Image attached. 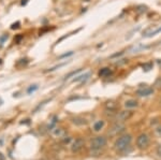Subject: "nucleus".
Listing matches in <instances>:
<instances>
[{"mask_svg":"<svg viewBox=\"0 0 161 160\" xmlns=\"http://www.w3.org/2000/svg\"><path fill=\"white\" fill-rule=\"evenodd\" d=\"M131 141H132V137L131 134H124L121 137H119L115 142V148L118 152H124L125 150H127V147L130 146Z\"/></svg>","mask_w":161,"mask_h":160,"instance_id":"obj_1","label":"nucleus"},{"mask_svg":"<svg viewBox=\"0 0 161 160\" xmlns=\"http://www.w3.org/2000/svg\"><path fill=\"white\" fill-rule=\"evenodd\" d=\"M107 141L106 138L102 137V135H98V137L94 138L90 142V148H91L92 152H99L103 148V147L106 145Z\"/></svg>","mask_w":161,"mask_h":160,"instance_id":"obj_2","label":"nucleus"},{"mask_svg":"<svg viewBox=\"0 0 161 160\" xmlns=\"http://www.w3.org/2000/svg\"><path fill=\"white\" fill-rule=\"evenodd\" d=\"M149 145V137L146 133L140 134L136 139V146L140 148V150H144Z\"/></svg>","mask_w":161,"mask_h":160,"instance_id":"obj_3","label":"nucleus"},{"mask_svg":"<svg viewBox=\"0 0 161 160\" xmlns=\"http://www.w3.org/2000/svg\"><path fill=\"white\" fill-rule=\"evenodd\" d=\"M126 129V126L123 124V123H120V121H117L115 124L113 125L111 127V129L109 130V134L110 135H118L120 134L121 132H124Z\"/></svg>","mask_w":161,"mask_h":160,"instance_id":"obj_4","label":"nucleus"},{"mask_svg":"<svg viewBox=\"0 0 161 160\" xmlns=\"http://www.w3.org/2000/svg\"><path fill=\"white\" fill-rule=\"evenodd\" d=\"M133 115V112L131 111H128V110H125V111H120L116 114L115 116V119L117 121H120V123H123V121H126L130 119Z\"/></svg>","mask_w":161,"mask_h":160,"instance_id":"obj_5","label":"nucleus"},{"mask_svg":"<svg viewBox=\"0 0 161 160\" xmlns=\"http://www.w3.org/2000/svg\"><path fill=\"white\" fill-rule=\"evenodd\" d=\"M153 93H154V89L151 87H148V86L141 87L136 90V95L140 96V97H147V96L153 95Z\"/></svg>","mask_w":161,"mask_h":160,"instance_id":"obj_6","label":"nucleus"},{"mask_svg":"<svg viewBox=\"0 0 161 160\" xmlns=\"http://www.w3.org/2000/svg\"><path fill=\"white\" fill-rule=\"evenodd\" d=\"M84 140L82 139V138H77L76 140H75L74 142H73V144H72V152L73 153H79V150H82L83 147H84Z\"/></svg>","mask_w":161,"mask_h":160,"instance_id":"obj_7","label":"nucleus"},{"mask_svg":"<svg viewBox=\"0 0 161 160\" xmlns=\"http://www.w3.org/2000/svg\"><path fill=\"white\" fill-rule=\"evenodd\" d=\"M112 74V70L110 68H102V69L99 71V76L100 78H107Z\"/></svg>","mask_w":161,"mask_h":160,"instance_id":"obj_8","label":"nucleus"},{"mask_svg":"<svg viewBox=\"0 0 161 160\" xmlns=\"http://www.w3.org/2000/svg\"><path fill=\"white\" fill-rule=\"evenodd\" d=\"M105 108H106V110H109V111H115L116 108H117V103L113 100L106 101V102H105Z\"/></svg>","mask_w":161,"mask_h":160,"instance_id":"obj_9","label":"nucleus"},{"mask_svg":"<svg viewBox=\"0 0 161 160\" xmlns=\"http://www.w3.org/2000/svg\"><path fill=\"white\" fill-rule=\"evenodd\" d=\"M125 106H126L127 108H136V106H138V101H136V100H133V99H130V100L126 101V102H125Z\"/></svg>","mask_w":161,"mask_h":160,"instance_id":"obj_10","label":"nucleus"},{"mask_svg":"<svg viewBox=\"0 0 161 160\" xmlns=\"http://www.w3.org/2000/svg\"><path fill=\"white\" fill-rule=\"evenodd\" d=\"M53 134L55 135V137H58V138H61L64 137V134H66V132H64V130L62 129V128H55L53 131Z\"/></svg>","mask_w":161,"mask_h":160,"instance_id":"obj_11","label":"nucleus"},{"mask_svg":"<svg viewBox=\"0 0 161 160\" xmlns=\"http://www.w3.org/2000/svg\"><path fill=\"white\" fill-rule=\"evenodd\" d=\"M73 123L75 125H79V126H83V125L87 124V120L85 118H82V117H76V118L73 119Z\"/></svg>","mask_w":161,"mask_h":160,"instance_id":"obj_12","label":"nucleus"},{"mask_svg":"<svg viewBox=\"0 0 161 160\" xmlns=\"http://www.w3.org/2000/svg\"><path fill=\"white\" fill-rule=\"evenodd\" d=\"M103 127H104V121L99 120V121H97L95 125H94V130L98 132V131H100V130L102 129Z\"/></svg>","mask_w":161,"mask_h":160,"instance_id":"obj_13","label":"nucleus"},{"mask_svg":"<svg viewBox=\"0 0 161 160\" xmlns=\"http://www.w3.org/2000/svg\"><path fill=\"white\" fill-rule=\"evenodd\" d=\"M90 76V73H85V74L83 75H79V76H77V78H75L74 80H73V82H79V81H86L87 79Z\"/></svg>","mask_w":161,"mask_h":160,"instance_id":"obj_14","label":"nucleus"},{"mask_svg":"<svg viewBox=\"0 0 161 160\" xmlns=\"http://www.w3.org/2000/svg\"><path fill=\"white\" fill-rule=\"evenodd\" d=\"M39 88V86L37 85V84H33V85H30L28 87V89H27V93H28V95H31V93H34V91L37 90V89H38Z\"/></svg>","mask_w":161,"mask_h":160,"instance_id":"obj_15","label":"nucleus"},{"mask_svg":"<svg viewBox=\"0 0 161 160\" xmlns=\"http://www.w3.org/2000/svg\"><path fill=\"white\" fill-rule=\"evenodd\" d=\"M142 67H143L144 71H149L151 69H153V62L149 61V62H146V64H143Z\"/></svg>","mask_w":161,"mask_h":160,"instance_id":"obj_16","label":"nucleus"},{"mask_svg":"<svg viewBox=\"0 0 161 160\" xmlns=\"http://www.w3.org/2000/svg\"><path fill=\"white\" fill-rule=\"evenodd\" d=\"M136 10V12H138L139 14H142V13H144V12H146V11H147V7H146V5H139Z\"/></svg>","mask_w":161,"mask_h":160,"instance_id":"obj_17","label":"nucleus"},{"mask_svg":"<svg viewBox=\"0 0 161 160\" xmlns=\"http://www.w3.org/2000/svg\"><path fill=\"white\" fill-rule=\"evenodd\" d=\"M27 62H28V60L26 59V58H24V59H19L17 62H16V66H17V67H23V66H25Z\"/></svg>","mask_w":161,"mask_h":160,"instance_id":"obj_18","label":"nucleus"},{"mask_svg":"<svg viewBox=\"0 0 161 160\" xmlns=\"http://www.w3.org/2000/svg\"><path fill=\"white\" fill-rule=\"evenodd\" d=\"M64 65H67V62H64V64H60V65H58V66H55V67L51 68V69H49V70H47V72H52V71H55V70H57V69H58V68H61V67H64Z\"/></svg>","mask_w":161,"mask_h":160,"instance_id":"obj_19","label":"nucleus"},{"mask_svg":"<svg viewBox=\"0 0 161 160\" xmlns=\"http://www.w3.org/2000/svg\"><path fill=\"white\" fill-rule=\"evenodd\" d=\"M81 70H82V69H77L76 71H72L71 73H69V74H68V75H66V78H64V80H68V79H70V78H71V76H73V75H75V74H76V73H79V71H81Z\"/></svg>","mask_w":161,"mask_h":160,"instance_id":"obj_20","label":"nucleus"},{"mask_svg":"<svg viewBox=\"0 0 161 160\" xmlns=\"http://www.w3.org/2000/svg\"><path fill=\"white\" fill-rule=\"evenodd\" d=\"M128 62V59H117V61H115V65L117 66H120V65H125V64H127Z\"/></svg>","mask_w":161,"mask_h":160,"instance_id":"obj_21","label":"nucleus"},{"mask_svg":"<svg viewBox=\"0 0 161 160\" xmlns=\"http://www.w3.org/2000/svg\"><path fill=\"white\" fill-rule=\"evenodd\" d=\"M8 38H9L8 34H3V36L0 37V45H2V44L8 40Z\"/></svg>","mask_w":161,"mask_h":160,"instance_id":"obj_22","label":"nucleus"},{"mask_svg":"<svg viewBox=\"0 0 161 160\" xmlns=\"http://www.w3.org/2000/svg\"><path fill=\"white\" fill-rule=\"evenodd\" d=\"M155 133H156L158 137L161 138V125H158V126L155 128Z\"/></svg>","mask_w":161,"mask_h":160,"instance_id":"obj_23","label":"nucleus"},{"mask_svg":"<svg viewBox=\"0 0 161 160\" xmlns=\"http://www.w3.org/2000/svg\"><path fill=\"white\" fill-rule=\"evenodd\" d=\"M19 25H21V23H19V22H16V23L12 24L11 29H17V28H19Z\"/></svg>","mask_w":161,"mask_h":160,"instance_id":"obj_24","label":"nucleus"},{"mask_svg":"<svg viewBox=\"0 0 161 160\" xmlns=\"http://www.w3.org/2000/svg\"><path fill=\"white\" fill-rule=\"evenodd\" d=\"M155 86H156L157 88H159V89L161 88V79H160V78L157 79L156 83H155Z\"/></svg>","mask_w":161,"mask_h":160,"instance_id":"obj_25","label":"nucleus"},{"mask_svg":"<svg viewBox=\"0 0 161 160\" xmlns=\"http://www.w3.org/2000/svg\"><path fill=\"white\" fill-rule=\"evenodd\" d=\"M71 55H73V52H69V53H67V54L61 55V56H59V58L61 59V58H64V57H68V56H71Z\"/></svg>","mask_w":161,"mask_h":160,"instance_id":"obj_26","label":"nucleus"},{"mask_svg":"<svg viewBox=\"0 0 161 160\" xmlns=\"http://www.w3.org/2000/svg\"><path fill=\"white\" fill-rule=\"evenodd\" d=\"M156 152H157V155H158L159 157H161V145H158V146H157Z\"/></svg>","mask_w":161,"mask_h":160,"instance_id":"obj_27","label":"nucleus"},{"mask_svg":"<svg viewBox=\"0 0 161 160\" xmlns=\"http://www.w3.org/2000/svg\"><path fill=\"white\" fill-rule=\"evenodd\" d=\"M124 54V52H119V53H116V54H113L111 56V58H115V57H118V56H121Z\"/></svg>","mask_w":161,"mask_h":160,"instance_id":"obj_28","label":"nucleus"},{"mask_svg":"<svg viewBox=\"0 0 161 160\" xmlns=\"http://www.w3.org/2000/svg\"><path fill=\"white\" fill-rule=\"evenodd\" d=\"M22 39H23V36H22V34H19V36H17V37H16V39H15V42H17V43H18V42L21 41V40H22Z\"/></svg>","mask_w":161,"mask_h":160,"instance_id":"obj_29","label":"nucleus"},{"mask_svg":"<svg viewBox=\"0 0 161 160\" xmlns=\"http://www.w3.org/2000/svg\"><path fill=\"white\" fill-rule=\"evenodd\" d=\"M28 2V0H22V5H26Z\"/></svg>","mask_w":161,"mask_h":160,"instance_id":"obj_30","label":"nucleus"},{"mask_svg":"<svg viewBox=\"0 0 161 160\" xmlns=\"http://www.w3.org/2000/svg\"><path fill=\"white\" fill-rule=\"evenodd\" d=\"M2 104V100H1V98H0V105Z\"/></svg>","mask_w":161,"mask_h":160,"instance_id":"obj_31","label":"nucleus"},{"mask_svg":"<svg viewBox=\"0 0 161 160\" xmlns=\"http://www.w3.org/2000/svg\"><path fill=\"white\" fill-rule=\"evenodd\" d=\"M158 64H159V66H161V61H160V60L158 61Z\"/></svg>","mask_w":161,"mask_h":160,"instance_id":"obj_32","label":"nucleus"},{"mask_svg":"<svg viewBox=\"0 0 161 160\" xmlns=\"http://www.w3.org/2000/svg\"><path fill=\"white\" fill-rule=\"evenodd\" d=\"M0 64H1V60H0Z\"/></svg>","mask_w":161,"mask_h":160,"instance_id":"obj_33","label":"nucleus"}]
</instances>
